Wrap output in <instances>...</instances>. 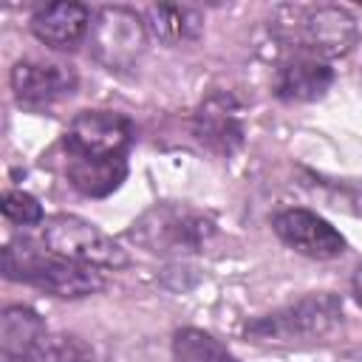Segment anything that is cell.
Listing matches in <instances>:
<instances>
[{
  "instance_id": "6da1fadb",
  "label": "cell",
  "mask_w": 362,
  "mask_h": 362,
  "mask_svg": "<svg viewBox=\"0 0 362 362\" xmlns=\"http://www.w3.org/2000/svg\"><path fill=\"white\" fill-rule=\"evenodd\" d=\"M269 28L283 48L322 62L348 54L359 37L356 20L339 6H280Z\"/></svg>"
},
{
  "instance_id": "7a4b0ae2",
  "label": "cell",
  "mask_w": 362,
  "mask_h": 362,
  "mask_svg": "<svg viewBox=\"0 0 362 362\" xmlns=\"http://www.w3.org/2000/svg\"><path fill=\"white\" fill-rule=\"evenodd\" d=\"M3 274L14 283H28L34 288H42L54 297L76 300L90 297L105 288L102 272L93 266H82L74 260H65L48 249H40L31 240H11L3 249Z\"/></svg>"
},
{
  "instance_id": "3957f363",
  "label": "cell",
  "mask_w": 362,
  "mask_h": 362,
  "mask_svg": "<svg viewBox=\"0 0 362 362\" xmlns=\"http://www.w3.org/2000/svg\"><path fill=\"white\" fill-rule=\"evenodd\" d=\"M342 325V300L334 294H308L291 305L263 314L246 325V337L263 345H305L331 337Z\"/></svg>"
},
{
  "instance_id": "277c9868",
  "label": "cell",
  "mask_w": 362,
  "mask_h": 362,
  "mask_svg": "<svg viewBox=\"0 0 362 362\" xmlns=\"http://www.w3.org/2000/svg\"><path fill=\"white\" fill-rule=\"evenodd\" d=\"M127 235L153 255H189L206 246L215 235V223L192 206L164 201L144 209Z\"/></svg>"
},
{
  "instance_id": "5b68a950",
  "label": "cell",
  "mask_w": 362,
  "mask_h": 362,
  "mask_svg": "<svg viewBox=\"0 0 362 362\" xmlns=\"http://www.w3.org/2000/svg\"><path fill=\"white\" fill-rule=\"evenodd\" d=\"M42 246L65 260L93 266V269H122L127 266V252L107 238L102 229L76 215H51L42 223Z\"/></svg>"
},
{
  "instance_id": "8992f818",
  "label": "cell",
  "mask_w": 362,
  "mask_h": 362,
  "mask_svg": "<svg viewBox=\"0 0 362 362\" xmlns=\"http://www.w3.org/2000/svg\"><path fill=\"white\" fill-rule=\"evenodd\" d=\"M88 42H90V54L107 71H127L136 68L139 57L144 54L147 25L136 11L122 6H107L93 14Z\"/></svg>"
},
{
  "instance_id": "52a82bcc",
  "label": "cell",
  "mask_w": 362,
  "mask_h": 362,
  "mask_svg": "<svg viewBox=\"0 0 362 362\" xmlns=\"http://www.w3.org/2000/svg\"><path fill=\"white\" fill-rule=\"evenodd\" d=\"M133 136L136 130L127 116L113 110H85L71 122L65 133V150L68 156L116 158L127 153Z\"/></svg>"
},
{
  "instance_id": "ba28073f",
  "label": "cell",
  "mask_w": 362,
  "mask_h": 362,
  "mask_svg": "<svg viewBox=\"0 0 362 362\" xmlns=\"http://www.w3.org/2000/svg\"><path fill=\"white\" fill-rule=\"evenodd\" d=\"M277 238L311 260H331L345 252V238L311 209H283L272 221Z\"/></svg>"
},
{
  "instance_id": "9c48e42d",
  "label": "cell",
  "mask_w": 362,
  "mask_h": 362,
  "mask_svg": "<svg viewBox=\"0 0 362 362\" xmlns=\"http://www.w3.org/2000/svg\"><path fill=\"white\" fill-rule=\"evenodd\" d=\"M192 133L206 150L218 156H232L246 136L243 107L229 93H209L192 116Z\"/></svg>"
},
{
  "instance_id": "30bf717a",
  "label": "cell",
  "mask_w": 362,
  "mask_h": 362,
  "mask_svg": "<svg viewBox=\"0 0 362 362\" xmlns=\"http://www.w3.org/2000/svg\"><path fill=\"white\" fill-rule=\"evenodd\" d=\"M11 90L20 105L42 107L76 90V74L62 62L20 59L11 68Z\"/></svg>"
},
{
  "instance_id": "8fae6325",
  "label": "cell",
  "mask_w": 362,
  "mask_h": 362,
  "mask_svg": "<svg viewBox=\"0 0 362 362\" xmlns=\"http://www.w3.org/2000/svg\"><path fill=\"white\" fill-rule=\"evenodd\" d=\"M90 23H93V14L88 6L59 0V3L42 6L31 17V31L42 45L54 51H74L90 34Z\"/></svg>"
},
{
  "instance_id": "7c38bea8",
  "label": "cell",
  "mask_w": 362,
  "mask_h": 362,
  "mask_svg": "<svg viewBox=\"0 0 362 362\" xmlns=\"http://www.w3.org/2000/svg\"><path fill=\"white\" fill-rule=\"evenodd\" d=\"M48 342L45 322L28 305H8L0 317V348L6 362H34Z\"/></svg>"
},
{
  "instance_id": "4fadbf2b",
  "label": "cell",
  "mask_w": 362,
  "mask_h": 362,
  "mask_svg": "<svg viewBox=\"0 0 362 362\" xmlns=\"http://www.w3.org/2000/svg\"><path fill=\"white\" fill-rule=\"evenodd\" d=\"M334 85V68L314 57H294L277 74V96L286 102H317Z\"/></svg>"
},
{
  "instance_id": "5bb4252c",
  "label": "cell",
  "mask_w": 362,
  "mask_h": 362,
  "mask_svg": "<svg viewBox=\"0 0 362 362\" xmlns=\"http://www.w3.org/2000/svg\"><path fill=\"white\" fill-rule=\"evenodd\" d=\"M127 175L124 156L116 158H96V156H71L68 161V181L88 198H105L122 187Z\"/></svg>"
},
{
  "instance_id": "9a60e30c",
  "label": "cell",
  "mask_w": 362,
  "mask_h": 362,
  "mask_svg": "<svg viewBox=\"0 0 362 362\" xmlns=\"http://www.w3.org/2000/svg\"><path fill=\"white\" fill-rule=\"evenodd\" d=\"M144 25L147 31L164 42V45H184L201 37L204 31V17L192 6L181 3H158L144 11Z\"/></svg>"
},
{
  "instance_id": "2e32d148",
  "label": "cell",
  "mask_w": 362,
  "mask_h": 362,
  "mask_svg": "<svg viewBox=\"0 0 362 362\" xmlns=\"http://www.w3.org/2000/svg\"><path fill=\"white\" fill-rule=\"evenodd\" d=\"M175 362H238L212 334L201 328H178L173 337Z\"/></svg>"
},
{
  "instance_id": "e0dca14e",
  "label": "cell",
  "mask_w": 362,
  "mask_h": 362,
  "mask_svg": "<svg viewBox=\"0 0 362 362\" xmlns=\"http://www.w3.org/2000/svg\"><path fill=\"white\" fill-rule=\"evenodd\" d=\"M34 362H93V351L79 337L59 334V337H48V342L42 345Z\"/></svg>"
},
{
  "instance_id": "ac0fdd59",
  "label": "cell",
  "mask_w": 362,
  "mask_h": 362,
  "mask_svg": "<svg viewBox=\"0 0 362 362\" xmlns=\"http://www.w3.org/2000/svg\"><path fill=\"white\" fill-rule=\"evenodd\" d=\"M0 209L6 215V221L17 223V226H34L42 221V206L34 195L23 192V189H8L3 192V201H0Z\"/></svg>"
},
{
  "instance_id": "d6986e66",
  "label": "cell",
  "mask_w": 362,
  "mask_h": 362,
  "mask_svg": "<svg viewBox=\"0 0 362 362\" xmlns=\"http://www.w3.org/2000/svg\"><path fill=\"white\" fill-rule=\"evenodd\" d=\"M351 286H354V297H356V303L362 305V263L356 266V272H354V280H351Z\"/></svg>"
}]
</instances>
